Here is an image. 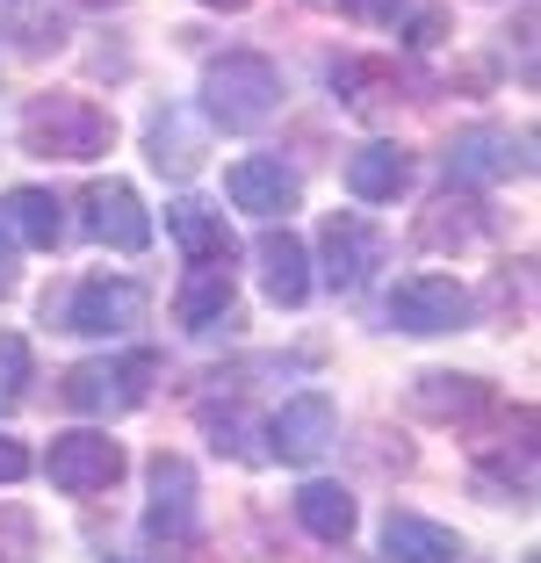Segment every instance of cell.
Wrapping results in <instances>:
<instances>
[{
    "label": "cell",
    "mask_w": 541,
    "mask_h": 563,
    "mask_svg": "<svg viewBox=\"0 0 541 563\" xmlns=\"http://www.w3.org/2000/svg\"><path fill=\"white\" fill-rule=\"evenodd\" d=\"M202 109H210V123H224V131H261L281 109L275 58H261V51H224V58H210V73H202Z\"/></svg>",
    "instance_id": "obj_1"
},
{
    "label": "cell",
    "mask_w": 541,
    "mask_h": 563,
    "mask_svg": "<svg viewBox=\"0 0 541 563\" xmlns=\"http://www.w3.org/2000/svg\"><path fill=\"white\" fill-rule=\"evenodd\" d=\"M115 145V123L87 95H44L22 109V152L36 159H101Z\"/></svg>",
    "instance_id": "obj_2"
},
{
    "label": "cell",
    "mask_w": 541,
    "mask_h": 563,
    "mask_svg": "<svg viewBox=\"0 0 541 563\" xmlns=\"http://www.w3.org/2000/svg\"><path fill=\"white\" fill-rule=\"evenodd\" d=\"M159 376L152 354H101V362H80L66 368V405L73 412H95V419H115V412H137Z\"/></svg>",
    "instance_id": "obj_3"
},
{
    "label": "cell",
    "mask_w": 541,
    "mask_h": 563,
    "mask_svg": "<svg viewBox=\"0 0 541 563\" xmlns=\"http://www.w3.org/2000/svg\"><path fill=\"white\" fill-rule=\"evenodd\" d=\"M390 325L419 332V340H433V332H462V325H470V289H462L455 275H405L390 289Z\"/></svg>",
    "instance_id": "obj_4"
},
{
    "label": "cell",
    "mask_w": 541,
    "mask_h": 563,
    "mask_svg": "<svg viewBox=\"0 0 541 563\" xmlns=\"http://www.w3.org/2000/svg\"><path fill=\"white\" fill-rule=\"evenodd\" d=\"M145 318V289L123 275H95L66 297V332H87V340H115Z\"/></svg>",
    "instance_id": "obj_5"
},
{
    "label": "cell",
    "mask_w": 541,
    "mask_h": 563,
    "mask_svg": "<svg viewBox=\"0 0 541 563\" xmlns=\"http://www.w3.org/2000/svg\"><path fill=\"white\" fill-rule=\"evenodd\" d=\"M332 433H340V412H332L325 390H303V398H289L275 419H267V455L275 463H318L332 448Z\"/></svg>",
    "instance_id": "obj_6"
},
{
    "label": "cell",
    "mask_w": 541,
    "mask_h": 563,
    "mask_svg": "<svg viewBox=\"0 0 541 563\" xmlns=\"http://www.w3.org/2000/svg\"><path fill=\"white\" fill-rule=\"evenodd\" d=\"M80 224H87V239H101V246H115V253L152 246V217H145V202H137L131 181H95L80 196Z\"/></svg>",
    "instance_id": "obj_7"
},
{
    "label": "cell",
    "mask_w": 541,
    "mask_h": 563,
    "mask_svg": "<svg viewBox=\"0 0 541 563\" xmlns=\"http://www.w3.org/2000/svg\"><path fill=\"white\" fill-rule=\"evenodd\" d=\"M44 470L66 498H87V492H109V484L123 477V448H115L109 433H58Z\"/></svg>",
    "instance_id": "obj_8"
},
{
    "label": "cell",
    "mask_w": 541,
    "mask_h": 563,
    "mask_svg": "<svg viewBox=\"0 0 541 563\" xmlns=\"http://www.w3.org/2000/svg\"><path fill=\"white\" fill-rule=\"evenodd\" d=\"M448 174L455 181H512V174H534V152H527V137L498 131V123H476L448 145Z\"/></svg>",
    "instance_id": "obj_9"
},
{
    "label": "cell",
    "mask_w": 541,
    "mask_h": 563,
    "mask_svg": "<svg viewBox=\"0 0 541 563\" xmlns=\"http://www.w3.org/2000/svg\"><path fill=\"white\" fill-rule=\"evenodd\" d=\"M145 534L152 542H188V534H196V470L180 463V455H159V463H152Z\"/></svg>",
    "instance_id": "obj_10"
},
{
    "label": "cell",
    "mask_w": 541,
    "mask_h": 563,
    "mask_svg": "<svg viewBox=\"0 0 541 563\" xmlns=\"http://www.w3.org/2000/svg\"><path fill=\"white\" fill-rule=\"evenodd\" d=\"M224 188H231V202H239V210H253V217H289L296 202H303V181H296V166L261 159V152L231 166Z\"/></svg>",
    "instance_id": "obj_11"
},
{
    "label": "cell",
    "mask_w": 541,
    "mask_h": 563,
    "mask_svg": "<svg viewBox=\"0 0 541 563\" xmlns=\"http://www.w3.org/2000/svg\"><path fill=\"white\" fill-rule=\"evenodd\" d=\"M383 556L390 563H462L470 549H462L455 528H441L427 514H390L383 520Z\"/></svg>",
    "instance_id": "obj_12"
},
{
    "label": "cell",
    "mask_w": 541,
    "mask_h": 563,
    "mask_svg": "<svg viewBox=\"0 0 541 563\" xmlns=\"http://www.w3.org/2000/svg\"><path fill=\"white\" fill-rule=\"evenodd\" d=\"M166 232H174V246L188 253L196 267H231V232H224V217L210 210V202H196V196H180L174 210H166Z\"/></svg>",
    "instance_id": "obj_13"
},
{
    "label": "cell",
    "mask_w": 541,
    "mask_h": 563,
    "mask_svg": "<svg viewBox=\"0 0 541 563\" xmlns=\"http://www.w3.org/2000/svg\"><path fill=\"white\" fill-rule=\"evenodd\" d=\"M376 253H383V239L368 232L354 210H340L325 224V282H332V289H361L368 267H376Z\"/></svg>",
    "instance_id": "obj_14"
},
{
    "label": "cell",
    "mask_w": 541,
    "mask_h": 563,
    "mask_svg": "<svg viewBox=\"0 0 541 563\" xmlns=\"http://www.w3.org/2000/svg\"><path fill=\"white\" fill-rule=\"evenodd\" d=\"M261 282L281 311H296V303L311 297V253H303L296 232H261Z\"/></svg>",
    "instance_id": "obj_15"
},
{
    "label": "cell",
    "mask_w": 541,
    "mask_h": 563,
    "mask_svg": "<svg viewBox=\"0 0 541 563\" xmlns=\"http://www.w3.org/2000/svg\"><path fill=\"white\" fill-rule=\"evenodd\" d=\"M0 224H8V239H22V246H58V232H66V202L51 196V188H8V202H0Z\"/></svg>",
    "instance_id": "obj_16"
},
{
    "label": "cell",
    "mask_w": 541,
    "mask_h": 563,
    "mask_svg": "<svg viewBox=\"0 0 541 563\" xmlns=\"http://www.w3.org/2000/svg\"><path fill=\"white\" fill-rule=\"evenodd\" d=\"M346 188H354L361 202H397L411 188V159L397 145H361L354 159H346Z\"/></svg>",
    "instance_id": "obj_17"
},
{
    "label": "cell",
    "mask_w": 541,
    "mask_h": 563,
    "mask_svg": "<svg viewBox=\"0 0 541 563\" xmlns=\"http://www.w3.org/2000/svg\"><path fill=\"white\" fill-rule=\"evenodd\" d=\"M296 520H303L318 542L340 549L346 534H354V492H346V484H332V477H311L303 492H296Z\"/></svg>",
    "instance_id": "obj_18"
},
{
    "label": "cell",
    "mask_w": 541,
    "mask_h": 563,
    "mask_svg": "<svg viewBox=\"0 0 541 563\" xmlns=\"http://www.w3.org/2000/svg\"><path fill=\"white\" fill-rule=\"evenodd\" d=\"M174 318L188 332H210L231 318V267H196V275L180 282V297H174Z\"/></svg>",
    "instance_id": "obj_19"
},
{
    "label": "cell",
    "mask_w": 541,
    "mask_h": 563,
    "mask_svg": "<svg viewBox=\"0 0 541 563\" xmlns=\"http://www.w3.org/2000/svg\"><path fill=\"white\" fill-rule=\"evenodd\" d=\"M411 405H419L427 419H470V412H484V405H492V390H484L476 376H448V368H433V376H419Z\"/></svg>",
    "instance_id": "obj_20"
},
{
    "label": "cell",
    "mask_w": 541,
    "mask_h": 563,
    "mask_svg": "<svg viewBox=\"0 0 541 563\" xmlns=\"http://www.w3.org/2000/svg\"><path fill=\"white\" fill-rule=\"evenodd\" d=\"M419 239H427V246H476V239H484V210H476L470 196H441L427 210V224H419Z\"/></svg>",
    "instance_id": "obj_21"
},
{
    "label": "cell",
    "mask_w": 541,
    "mask_h": 563,
    "mask_svg": "<svg viewBox=\"0 0 541 563\" xmlns=\"http://www.w3.org/2000/svg\"><path fill=\"white\" fill-rule=\"evenodd\" d=\"M22 390H30V340L0 332V412H15Z\"/></svg>",
    "instance_id": "obj_22"
},
{
    "label": "cell",
    "mask_w": 541,
    "mask_h": 563,
    "mask_svg": "<svg viewBox=\"0 0 541 563\" xmlns=\"http://www.w3.org/2000/svg\"><path fill=\"white\" fill-rule=\"evenodd\" d=\"M0 563H36V520L22 506H0Z\"/></svg>",
    "instance_id": "obj_23"
},
{
    "label": "cell",
    "mask_w": 541,
    "mask_h": 563,
    "mask_svg": "<svg viewBox=\"0 0 541 563\" xmlns=\"http://www.w3.org/2000/svg\"><path fill=\"white\" fill-rule=\"evenodd\" d=\"M152 159H159L166 174H188V166H196V145H188L174 123H152Z\"/></svg>",
    "instance_id": "obj_24"
},
{
    "label": "cell",
    "mask_w": 541,
    "mask_h": 563,
    "mask_svg": "<svg viewBox=\"0 0 541 563\" xmlns=\"http://www.w3.org/2000/svg\"><path fill=\"white\" fill-rule=\"evenodd\" d=\"M22 477H30V448L0 433V484H22Z\"/></svg>",
    "instance_id": "obj_25"
},
{
    "label": "cell",
    "mask_w": 541,
    "mask_h": 563,
    "mask_svg": "<svg viewBox=\"0 0 541 563\" xmlns=\"http://www.w3.org/2000/svg\"><path fill=\"white\" fill-rule=\"evenodd\" d=\"M346 15H361V22H397L405 15V0H340Z\"/></svg>",
    "instance_id": "obj_26"
},
{
    "label": "cell",
    "mask_w": 541,
    "mask_h": 563,
    "mask_svg": "<svg viewBox=\"0 0 541 563\" xmlns=\"http://www.w3.org/2000/svg\"><path fill=\"white\" fill-rule=\"evenodd\" d=\"M15 289V239H8V224H0V297Z\"/></svg>",
    "instance_id": "obj_27"
},
{
    "label": "cell",
    "mask_w": 541,
    "mask_h": 563,
    "mask_svg": "<svg viewBox=\"0 0 541 563\" xmlns=\"http://www.w3.org/2000/svg\"><path fill=\"white\" fill-rule=\"evenodd\" d=\"M202 8H246V0H202Z\"/></svg>",
    "instance_id": "obj_28"
},
{
    "label": "cell",
    "mask_w": 541,
    "mask_h": 563,
    "mask_svg": "<svg viewBox=\"0 0 541 563\" xmlns=\"http://www.w3.org/2000/svg\"><path fill=\"white\" fill-rule=\"evenodd\" d=\"M109 563H145V556H109Z\"/></svg>",
    "instance_id": "obj_29"
}]
</instances>
